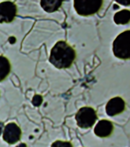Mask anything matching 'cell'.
Here are the masks:
<instances>
[{
	"instance_id": "1",
	"label": "cell",
	"mask_w": 130,
	"mask_h": 147,
	"mask_svg": "<svg viewBox=\"0 0 130 147\" xmlns=\"http://www.w3.org/2000/svg\"><path fill=\"white\" fill-rule=\"evenodd\" d=\"M76 57L74 49L67 42L60 41L52 48L49 61L56 68L65 69L72 66Z\"/></svg>"
},
{
	"instance_id": "2",
	"label": "cell",
	"mask_w": 130,
	"mask_h": 147,
	"mask_svg": "<svg viewBox=\"0 0 130 147\" xmlns=\"http://www.w3.org/2000/svg\"><path fill=\"white\" fill-rule=\"evenodd\" d=\"M130 30H127L119 34L114 40L113 51L114 55L122 59L130 58Z\"/></svg>"
},
{
	"instance_id": "3",
	"label": "cell",
	"mask_w": 130,
	"mask_h": 147,
	"mask_svg": "<svg viewBox=\"0 0 130 147\" xmlns=\"http://www.w3.org/2000/svg\"><path fill=\"white\" fill-rule=\"evenodd\" d=\"M98 118L96 111L92 107L85 106L81 108L75 115L77 125L82 129L92 128Z\"/></svg>"
},
{
	"instance_id": "4",
	"label": "cell",
	"mask_w": 130,
	"mask_h": 147,
	"mask_svg": "<svg viewBox=\"0 0 130 147\" xmlns=\"http://www.w3.org/2000/svg\"><path fill=\"white\" fill-rule=\"evenodd\" d=\"M102 1H74V7L79 15L88 16L97 13L103 5Z\"/></svg>"
},
{
	"instance_id": "5",
	"label": "cell",
	"mask_w": 130,
	"mask_h": 147,
	"mask_svg": "<svg viewBox=\"0 0 130 147\" xmlns=\"http://www.w3.org/2000/svg\"><path fill=\"white\" fill-rule=\"evenodd\" d=\"M16 4L11 1L0 3V23H10L15 20L17 15Z\"/></svg>"
},
{
	"instance_id": "6",
	"label": "cell",
	"mask_w": 130,
	"mask_h": 147,
	"mask_svg": "<svg viewBox=\"0 0 130 147\" xmlns=\"http://www.w3.org/2000/svg\"><path fill=\"white\" fill-rule=\"evenodd\" d=\"M126 104L123 98L115 96L111 98L105 106V111L107 115L114 117L123 113L125 111Z\"/></svg>"
},
{
	"instance_id": "7",
	"label": "cell",
	"mask_w": 130,
	"mask_h": 147,
	"mask_svg": "<svg viewBox=\"0 0 130 147\" xmlns=\"http://www.w3.org/2000/svg\"><path fill=\"white\" fill-rule=\"evenodd\" d=\"M22 131L17 124L14 122L9 123L5 126L3 133V140L10 144H14L19 141Z\"/></svg>"
},
{
	"instance_id": "8",
	"label": "cell",
	"mask_w": 130,
	"mask_h": 147,
	"mask_svg": "<svg viewBox=\"0 0 130 147\" xmlns=\"http://www.w3.org/2000/svg\"><path fill=\"white\" fill-rule=\"evenodd\" d=\"M114 129L113 122L107 119L100 121L96 125L94 132L96 135L100 138H107L113 134Z\"/></svg>"
},
{
	"instance_id": "9",
	"label": "cell",
	"mask_w": 130,
	"mask_h": 147,
	"mask_svg": "<svg viewBox=\"0 0 130 147\" xmlns=\"http://www.w3.org/2000/svg\"><path fill=\"white\" fill-rule=\"evenodd\" d=\"M11 65L9 59L3 56H0V82L5 80L9 75Z\"/></svg>"
},
{
	"instance_id": "10",
	"label": "cell",
	"mask_w": 130,
	"mask_h": 147,
	"mask_svg": "<svg viewBox=\"0 0 130 147\" xmlns=\"http://www.w3.org/2000/svg\"><path fill=\"white\" fill-rule=\"evenodd\" d=\"M62 3V1H41L40 5L46 12L51 13L57 11Z\"/></svg>"
},
{
	"instance_id": "11",
	"label": "cell",
	"mask_w": 130,
	"mask_h": 147,
	"mask_svg": "<svg viewBox=\"0 0 130 147\" xmlns=\"http://www.w3.org/2000/svg\"><path fill=\"white\" fill-rule=\"evenodd\" d=\"M114 21L117 24H125L130 21L129 10L124 9L117 13L114 16Z\"/></svg>"
},
{
	"instance_id": "12",
	"label": "cell",
	"mask_w": 130,
	"mask_h": 147,
	"mask_svg": "<svg viewBox=\"0 0 130 147\" xmlns=\"http://www.w3.org/2000/svg\"><path fill=\"white\" fill-rule=\"evenodd\" d=\"M51 147H73L70 141L57 140L52 144Z\"/></svg>"
},
{
	"instance_id": "13",
	"label": "cell",
	"mask_w": 130,
	"mask_h": 147,
	"mask_svg": "<svg viewBox=\"0 0 130 147\" xmlns=\"http://www.w3.org/2000/svg\"><path fill=\"white\" fill-rule=\"evenodd\" d=\"M43 98L42 96L40 95H36L34 96L32 100V104L35 107H39L42 104Z\"/></svg>"
},
{
	"instance_id": "14",
	"label": "cell",
	"mask_w": 130,
	"mask_h": 147,
	"mask_svg": "<svg viewBox=\"0 0 130 147\" xmlns=\"http://www.w3.org/2000/svg\"><path fill=\"white\" fill-rule=\"evenodd\" d=\"M9 41L11 44H14L16 42V38L14 36H11L9 38Z\"/></svg>"
},
{
	"instance_id": "15",
	"label": "cell",
	"mask_w": 130,
	"mask_h": 147,
	"mask_svg": "<svg viewBox=\"0 0 130 147\" xmlns=\"http://www.w3.org/2000/svg\"><path fill=\"white\" fill-rule=\"evenodd\" d=\"M3 127H4V124L2 122H0V136L1 134Z\"/></svg>"
},
{
	"instance_id": "16",
	"label": "cell",
	"mask_w": 130,
	"mask_h": 147,
	"mask_svg": "<svg viewBox=\"0 0 130 147\" xmlns=\"http://www.w3.org/2000/svg\"><path fill=\"white\" fill-rule=\"evenodd\" d=\"M16 147H27L26 144L25 143H21Z\"/></svg>"
}]
</instances>
